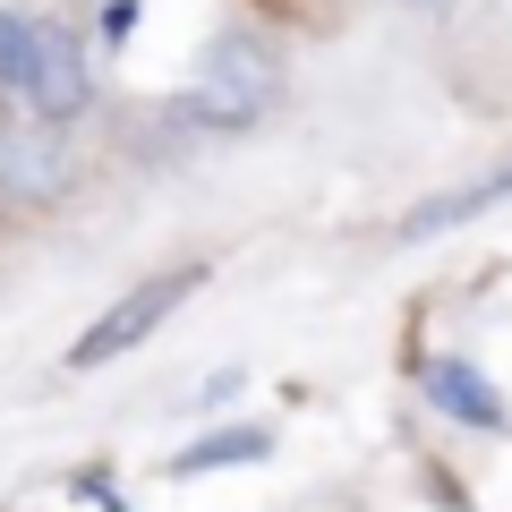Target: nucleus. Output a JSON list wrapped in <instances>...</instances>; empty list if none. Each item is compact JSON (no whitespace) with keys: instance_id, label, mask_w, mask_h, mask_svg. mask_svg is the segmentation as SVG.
I'll list each match as a JSON object with an SVG mask.
<instances>
[{"instance_id":"nucleus-1","label":"nucleus","mask_w":512,"mask_h":512,"mask_svg":"<svg viewBox=\"0 0 512 512\" xmlns=\"http://www.w3.org/2000/svg\"><path fill=\"white\" fill-rule=\"evenodd\" d=\"M274 94H282V60H274V43H256V35H222L214 52H205V69H197V86H188V120L197 128H256L265 111H274Z\"/></svg>"},{"instance_id":"nucleus-2","label":"nucleus","mask_w":512,"mask_h":512,"mask_svg":"<svg viewBox=\"0 0 512 512\" xmlns=\"http://www.w3.org/2000/svg\"><path fill=\"white\" fill-rule=\"evenodd\" d=\"M77 180V154L69 137H60L52 120H0V205H18V214H43V205H60Z\"/></svg>"},{"instance_id":"nucleus-3","label":"nucleus","mask_w":512,"mask_h":512,"mask_svg":"<svg viewBox=\"0 0 512 512\" xmlns=\"http://www.w3.org/2000/svg\"><path fill=\"white\" fill-rule=\"evenodd\" d=\"M197 282H205L197 265H180V274H154V282H137V291H120V299H111V308H103V316H94V325L69 342V367L86 376V367H111V359H128V350L146 342V333L163 325V316L180 308V299L197 291Z\"/></svg>"},{"instance_id":"nucleus-4","label":"nucleus","mask_w":512,"mask_h":512,"mask_svg":"<svg viewBox=\"0 0 512 512\" xmlns=\"http://www.w3.org/2000/svg\"><path fill=\"white\" fill-rule=\"evenodd\" d=\"M18 94L35 120H52V128H69L77 111L94 103V77H86V52H77V35L69 26H52V18H35V43H26V69H18Z\"/></svg>"},{"instance_id":"nucleus-5","label":"nucleus","mask_w":512,"mask_h":512,"mask_svg":"<svg viewBox=\"0 0 512 512\" xmlns=\"http://www.w3.org/2000/svg\"><path fill=\"white\" fill-rule=\"evenodd\" d=\"M504 197H512V171H487V180H461V188H444V197H419L402 214V239H444V231H461V222L495 214Z\"/></svg>"},{"instance_id":"nucleus-6","label":"nucleus","mask_w":512,"mask_h":512,"mask_svg":"<svg viewBox=\"0 0 512 512\" xmlns=\"http://www.w3.org/2000/svg\"><path fill=\"white\" fill-rule=\"evenodd\" d=\"M427 402L453 410V419H470V427H504V393H495L478 367H461V359H427Z\"/></svg>"},{"instance_id":"nucleus-7","label":"nucleus","mask_w":512,"mask_h":512,"mask_svg":"<svg viewBox=\"0 0 512 512\" xmlns=\"http://www.w3.org/2000/svg\"><path fill=\"white\" fill-rule=\"evenodd\" d=\"M274 453V436L265 427H222V436H197L171 453V478H205V470H231V461H265Z\"/></svg>"},{"instance_id":"nucleus-8","label":"nucleus","mask_w":512,"mask_h":512,"mask_svg":"<svg viewBox=\"0 0 512 512\" xmlns=\"http://www.w3.org/2000/svg\"><path fill=\"white\" fill-rule=\"evenodd\" d=\"M26 43H35V18H18V9H0V94L18 86V69H26Z\"/></svg>"},{"instance_id":"nucleus-9","label":"nucleus","mask_w":512,"mask_h":512,"mask_svg":"<svg viewBox=\"0 0 512 512\" xmlns=\"http://www.w3.org/2000/svg\"><path fill=\"white\" fill-rule=\"evenodd\" d=\"M128 26H137V0H111L103 9V43H128Z\"/></svg>"}]
</instances>
